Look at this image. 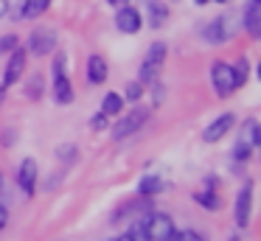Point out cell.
Masks as SVG:
<instances>
[{
	"instance_id": "6da1fadb",
	"label": "cell",
	"mask_w": 261,
	"mask_h": 241,
	"mask_svg": "<svg viewBox=\"0 0 261 241\" xmlns=\"http://www.w3.org/2000/svg\"><path fill=\"white\" fill-rule=\"evenodd\" d=\"M138 224H141L138 230L143 233L146 241H171V235L177 233L171 216H166V213H146Z\"/></svg>"
},
{
	"instance_id": "7a4b0ae2",
	"label": "cell",
	"mask_w": 261,
	"mask_h": 241,
	"mask_svg": "<svg viewBox=\"0 0 261 241\" xmlns=\"http://www.w3.org/2000/svg\"><path fill=\"white\" fill-rule=\"evenodd\" d=\"M146 121H149V110L138 106V110L126 112L124 118H118V121H115V126H113V138H115V140L129 138V135H135V132H138V129H141Z\"/></svg>"
},
{
	"instance_id": "3957f363",
	"label": "cell",
	"mask_w": 261,
	"mask_h": 241,
	"mask_svg": "<svg viewBox=\"0 0 261 241\" xmlns=\"http://www.w3.org/2000/svg\"><path fill=\"white\" fill-rule=\"evenodd\" d=\"M211 87H214L216 95L227 98V95L236 90V82H233V67L227 62H214L211 65Z\"/></svg>"
},
{
	"instance_id": "277c9868",
	"label": "cell",
	"mask_w": 261,
	"mask_h": 241,
	"mask_svg": "<svg viewBox=\"0 0 261 241\" xmlns=\"http://www.w3.org/2000/svg\"><path fill=\"white\" fill-rule=\"evenodd\" d=\"M166 45L163 42H152L149 45V53H146V59H143V65H141V82H152L154 76L160 73V67H163V62H166Z\"/></svg>"
},
{
	"instance_id": "5b68a950",
	"label": "cell",
	"mask_w": 261,
	"mask_h": 241,
	"mask_svg": "<svg viewBox=\"0 0 261 241\" xmlns=\"http://www.w3.org/2000/svg\"><path fill=\"white\" fill-rule=\"evenodd\" d=\"M233 213H236V224H239V227H247V224H250V213H253V179H247V182L239 188Z\"/></svg>"
},
{
	"instance_id": "8992f818",
	"label": "cell",
	"mask_w": 261,
	"mask_h": 241,
	"mask_svg": "<svg viewBox=\"0 0 261 241\" xmlns=\"http://www.w3.org/2000/svg\"><path fill=\"white\" fill-rule=\"evenodd\" d=\"M54 48H57V34H54L51 28H34V31L29 34V53L45 56V53H51Z\"/></svg>"
},
{
	"instance_id": "52a82bcc",
	"label": "cell",
	"mask_w": 261,
	"mask_h": 241,
	"mask_svg": "<svg viewBox=\"0 0 261 241\" xmlns=\"http://www.w3.org/2000/svg\"><path fill=\"white\" fill-rule=\"evenodd\" d=\"M25 50L23 48H14L12 50V56H9V65H6V70H3V82H0V87L3 90H9L14 82H20L23 78V73H25Z\"/></svg>"
},
{
	"instance_id": "ba28073f",
	"label": "cell",
	"mask_w": 261,
	"mask_h": 241,
	"mask_svg": "<svg viewBox=\"0 0 261 241\" xmlns=\"http://www.w3.org/2000/svg\"><path fill=\"white\" fill-rule=\"evenodd\" d=\"M115 25H118L121 34H138L143 25V17L135 6H121L118 14H115Z\"/></svg>"
},
{
	"instance_id": "9c48e42d",
	"label": "cell",
	"mask_w": 261,
	"mask_h": 241,
	"mask_svg": "<svg viewBox=\"0 0 261 241\" xmlns=\"http://www.w3.org/2000/svg\"><path fill=\"white\" fill-rule=\"evenodd\" d=\"M233 34V25H230V17H216V20H211L208 25L202 28V37H205V42H211V45H219V42H225L227 37Z\"/></svg>"
},
{
	"instance_id": "30bf717a",
	"label": "cell",
	"mask_w": 261,
	"mask_h": 241,
	"mask_svg": "<svg viewBox=\"0 0 261 241\" xmlns=\"http://www.w3.org/2000/svg\"><path fill=\"white\" fill-rule=\"evenodd\" d=\"M233 123H236V118H233L230 112L219 115L214 123H208V129L202 132V140H205V143H216V140H222V138H225V135L233 129Z\"/></svg>"
},
{
	"instance_id": "8fae6325",
	"label": "cell",
	"mask_w": 261,
	"mask_h": 241,
	"mask_svg": "<svg viewBox=\"0 0 261 241\" xmlns=\"http://www.w3.org/2000/svg\"><path fill=\"white\" fill-rule=\"evenodd\" d=\"M17 185L23 188L25 196L34 194V188H37V163L31 160V157H25V160L20 163V168H17Z\"/></svg>"
},
{
	"instance_id": "7c38bea8",
	"label": "cell",
	"mask_w": 261,
	"mask_h": 241,
	"mask_svg": "<svg viewBox=\"0 0 261 241\" xmlns=\"http://www.w3.org/2000/svg\"><path fill=\"white\" fill-rule=\"evenodd\" d=\"M242 22H244V28H247L250 37H258L261 34V0H247Z\"/></svg>"
},
{
	"instance_id": "4fadbf2b",
	"label": "cell",
	"mask_w": 261,
	"mask_h": 241,
	"mask_svg": "<svg viewBox=\"0 0 261 241\" xmlns=\"http://www.w3.org/2000/svg\"><path fill=\"white\" fill-rule=\"evenodd\" d=\"M146 20L152 28H163L169 20V3L166 0H146Z\"/></svg>"
},
{
	"instance_id": "5bb4252c",
	"label": "cell",
	"mask_w": 261,
	"mask_h": 241,
	"mask_svg": "<svg viewBox=\"0 0 261 241\" xmlns=\"http://www.w3.org/2000/svg\"><path fill=\"white\" fill-rule=\"evenodd\" d=\"M54 98H57V104H70L73 101V84H70L68 73L54 76Z\"/></svg>"
},
{
	"instance_id": "9a60e30c",
	"label": "cell",
	"mask_w": 261,
	"mask_h": 241,
	"mask_svg": "<svg viewBox=\"0 0 261 241\" xmlns=\"http://www.w3.org/2000/svg\"><path fill=\"white\" fill-rule=\"evenodd\" d=\"M87 78L93 84H104V78H107V62H104V56L93 53L87 59Z\"/></svg>"
},
{
	"instance_id": "2e32d148",
	"label": "cell",
	"mask_w": 261,
	"mask_h": 241,
	"mask_svg": "<svg viewBox=\"0 0 261 241\" xmlns=\"http://www.w3.org/2000/svg\"><path fill=\"white\" fill-rule=\"evenodd\" d=\"M48 6H51V0H23L20 14H23L25 20H37V17H42L48 11Z\"/></svg>"
},
{
	"instance_id": "e0dca14e",
	"label": "cell",
	"mask_w": 261,
	"mask_h": 241,
	"mask_svg": "<svg viewBox=\"0 0 261 241\" xmlns=\"http://www.w3.org/2000/svg\"><path fill=\"white\" fill-rule=\"evenodd\" d=\"M239 140H244V143H250L255 149V146L261 143V129H258V121H253V118H250L247 123H244V132L239 135Z\"/></svg>"
},
{
	"instance_id": "ac0fdd59",
	"label": "cell",
	"mask_w": 261,
	"mask_h": 241,
	"mask_svg": "<svg viewBox=\"0 0 261 241\" xmlns=\"http://www.w3.org/2000/svg\"><path fill=\"white\" fill-rule=\"evenodd\" d=\"M121 106H124V98L118 93H107L101 101V115H118Z\"/></svg>"
},
{
	"instance_id": "d6986e66",
	"label": "cell",
	"mask_w": 261,
	"mask_h": 241,
	"mask_svg": "<svg viewBox=\"0 0 261 241\" xmlns=\"http://www.w3.org/2000/svg\"><path fill=\"white\" fill-rule=\"evenodd\" d=\"M138 191H141V196H154L158 191H163V179H160V177H152V174H149V177L141 179Z\"/></svg>"
},
{
	"instance_id": "ffe728a7",
	"label": "cell",
	"mask_w": 261,
	"mask_h": 241,
	"mask_svg": "<svg viewBox=\"0 0 261 241\" xmlns=\"http://www.w3.org/2000/svg\"><path fill=\"white\" fill-rule=\"evenodd\" d=\"M230 67H233V82H236V87H242V84L247 82V76H250L247 56H239V62H236V65H230Z\"/></svg>"
},
{
	"instance_id": "44dd1931",
	"label": "cell",
	"mask_w": 261,
	"mask_h": 241,
	"mask_svg": "<svg viewBox=\"0 0 261 241\" xmlns=\"http://www.w3.org/2000/svg\"><path fill=\"white\" fill-rule=\"evenodd\" d=\"M197 202L205 207V210H219V194H214V191H199L197 194Z\"/></svg>"
},
{
	"instance_id": "7402d4cb",
	"label": "cell",
	"mask_w": 261,
	"mask_h": 241,
	"mask_svg": "<svg viewBox=\"0 0 261 241\" xmlns=\"http://www.w3.org/2000/svg\"><path fill=\"white\" fill-rule=\"evenodd\" d=\"M250 154H253V146L244 143V140H236V146H233V157L244 163V160H250Z\"/></svg>"
},
{
	"instance_id": "603a6c76",
	"label": "cell",
	"mask_w": 261,
	"mask_h": 241,
	"mask_svg": "<svg viewBox=\"0 0 261 241\" xmlns=\"http://www.w3.org/2000/svg\"><path fill=\"white\" fill-rule=\"evenodd\" d=\"M17 45H20V39L14 34H6V37H0V53H12Z\"/></svg>"
},
{
	"instance_id": "cb8c5ba5",
	"label": "cell",
	"mask_w": 261,
	"mask_h": 241,
	"mask_svg": "<svg viewBox=\"0 0 261 241\" xmlns=\"http://www.w3.org/2000/svg\"><path fill=\"white\" fill-rule=\"evenodd\" d=\"M171 241H205L199 233H194V230H180V233L171 235Z\"/></svg>"
},
{
	"instance_id": "d4e9b609",
	"label": "cell",
	"mask_w": 261,
	"mask_h": 241,
	"mask_svg": "<svg viewBox=\"0 0 261 241\" xmlns=\"http://www.w3.org/2000/svg\"><path fill=\"white\" fill-rule=\"evenodd\" d=\"M40 95H42V78L34 76L29 82V98H40Z\"/></svg>"
},
{
	"instance_id": "484cf974",
	"label": "cell",
	"mask_w": 261,
	"mask_h": 241,
	"mask_svg": "<svg viewBox=\"0 0 261 241\" xmlns=\"http://www.w3.org/2000/svg\"><path fill=\"white\" fill-rule=\"evenodd\" d=\"M143 95V87H141V82H132V84H126V98L129 101H138Z\"/></svg>"
},
{
	"instance_id": "4316f807",
	"label": "cell",
	"mask_w": 261,
	"mask_h": 241,
	"mask_svg": "<svg viewBox=\"0 0 261 241\" xmlns=\"http://www.w3.org/2000/svg\"><path fill=\"white\" fill-rule=\"evenodd\" d=\"M115 241H146V238H143L141 230H126V233H121Z\"/></svg>"
},
{
	"instance_id": "83f0119b",
	"label": "cell",
	"mask_w": 261,
	"mask_h": 241,
	"mask_svg": "<svg viewBox=\"0 0 261 241\" xmlns=\"http://www.w3.org/2000/svg\"><path fill=\"white\" fill-rule=\"evenodd\" d=\"M107 126V115H96L93 118V129H104Z\"/></svg>"
},
{
	"instance_id": "f1b7e54d",
	"label": "cell",
	"mask_w": 261,
	"mask_h": 241,
	"mask_svg": "<svg viewBox=\"0 0 261 241\" xmlns=\"http://www.w3.org/2000/svg\"><path fill=\"white\" fill-rule=\"evenodd\" d=\"M6 224H9V210H6L3 205H0V230L6 227Z\"/></svg>"
},
{
	"instance_id": "f546056e",
	"label": "cell",
	"mask_w": 261,
	"mask_h": 241,
	"mask_svg": "<svg viewBox=\"0 0 261 241\" xmlns=\"http://www.w3.org/2000/svg\"><path fill=\"white\" fill-rule=\"evenodd\" d=\"M9 14V0H0V17Z\"/></svg>"
},
{
	"instance_id": "4dcf8cb0",
	"label": "cell",
	"mask_w": 261,
	"mask_h": 241,
	"mask_svg": "<svg viewBox=\"0 0 261 241\" xmlns=\"http://www.w3.org/2000/svg\"><path fill=\"white\" fill-rule=\"evenodd\" d=\"M59 154H65V160H70V154H73V146H65V149H59Z\"/></svg>"
},
{
	"instance_id": "1f68e13d",
	"label": "cell",
	"mask_w": 261,
	"mask_h": 241,
	"mask_svg": "<svg viewBox=\"0 0 261 241\" xmlns=\"http://www.w3.org/2000/svg\"><path fill=\"white\" fill-rule=\"evenodd\" d=\"M110 6H115V9H121V6H126V0H107Z\"/></svg>"
},
{
	"instance_id": "d6a6232c",
	"label": "cell",
	"mask_w": 261,
	"mask_h": 241,
	"mask_svg": "<svg viewBox=\"0 0 261 241\" xmlns=\"http://www.w3.org/2000/svg\"><path fill=\"white\" fill-rule=\"evenodd\" d=\"M205 3H211V0H197V6H205Z\"/></svg>"
},
{
	"instance_id": "836d02e7",
	"label": "cell",
	"mask_w": 261,
	"mask_h": 241,
	"mask_svg": "<svg viewBox=\"0 0 261 241\" xmlns=\"http://www.w3.org/2000/svg\"><path fill=\"white\" fill-rule=\"evenodd\" d=\"M0 191H3V174H0Z\"/></svg>"
},
{
	"instance_id": "e575fe53",
	"label": "cell",
	"mask_w": 261,
	"mask_h": 241,
	"mask_svg": "<svg viewBox=\"0 0 261 241\" xmlns=\"http://www.w3.org/2000/svg\"><path fill=\"white\" fill-rule=\"evenodd\" d=\"M230 241H239V235H233V238H230Z\"/></svg>"
},
{
	"instance_id": "d590c367",
	"label": "cell",
	"mask_w": 261,
	"mask_h": 241,
	"mask_svg": "<svg viewBox=\"0 0 261 241\" xmlns=\"http://www.w3.org/2000/svg\"><path fill=\"white\" fill-rule=\"evenodd\" d=\"M216 3H227V0H216Z\"/></svg>"
}]
</instances>
